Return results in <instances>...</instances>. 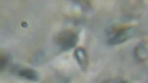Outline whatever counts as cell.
<instances>
[{"mask_svg":"<svg viewBox=\"0 0 148 83\" xmlns=\"http://www.w3.org/2000/svg\"><path fill=\"white\" fill-rule=\"evenodd\" d=\"M22 24V26L23 27H27V23H25V22H23Z\"/></svg>","mask_w":148,"mask_h":83,"instance_id":"6","label":"cell"},{"mask_svg":"<svg viewBox=\"0 0 148 83\" xmlns=\"http://www.w3.org/2000/svg\"><path fill=\"white\" fill-rule=\"evenodd\" d=\"M74 54L81 68L83 70H86L88 64V56L86 51L82 48H78L75 50Z\"/></svg>","mask_w":148,"mask_h":83,"instance_id":"3","label":"cell"},{"mask_svg":"<svg viewBox=\"0 0 148 83\" xmlns=\"http://www.w3.org/2000/svg\"><path fill=\"white\" fill-rule=\"evenodd\" d=\"M10 56L8 53H1L0 56V69L1 71L4 70L8 64L9 62Z\"/></svg>","mask_w":148,"mask_h":83,"instance_id":"5","label":"cell"},{"mask_svg":"<svg viewBox=\"0 0 148 83\" xmlns=\"http://www.w3.org/2000/svg\"><path fill=\"white\" fill-rule=\"evenodd\" d=\"M130 29V28H120L109 39L108 44L111 45H115L126 41L129 36Z\"/></svg>","mask_w":148,"mask_h":83,"instance_id":"2","label":"cell"},{"mask_svg":"<svg viewBox=\"0 0 148 83\" xmlns=\"http://www.w3.org/2000/svg\"><path fill=\"white\" fill-rule=\"evenodd\" d=\"M128 83L127 82H126V81H120L119 83Z\"/></svg>","mask_w":148,"mask_h":83,"instance_id":"7","label":"cell"},{"mask_svg":"<svg viewBox=\"0 0 148 83\" xmlns=\"http://www.w3.org/2000/svg\"><path fill=\"white\" fill-rule=\"evenodd\" d=\"M78 37L76 32L71 30L60 31L56 37V42L62 50H69L77 43Z\"/></svg>","mask_w":148,"mask_h":83,"instance_id":"1","label":"cell"},{"mask_svg":"<svg viewBox=\"0 0 148 83\" xmlns=\"http://www.w3.org/2000/svg\"><path fill=\"white\" fill-rule=\"evenodd\" d=\"M18 75L25 80L32 81H37L39 79V75L34 69L31 68H23L18 71Z\"/></svg>","mask_w":148,"mask_h":83,"instance_id":"4","label":"cell"}]
</instances>
